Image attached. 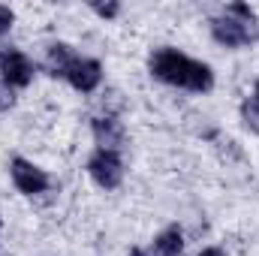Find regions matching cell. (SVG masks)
Instances as JSON below:
<instances>
[{"label": "cell", "instance_id": "cell-1", "mask_svg": "<svg viewBox=\"0 0 259 256\" xmlns=\"http://www.w3.org/2000/svg\"><path fill=\"white\" fill-rule=\"evenodd\" d=\"M148 69L154 78L166 81V84H175V88H187V91H196V94H205L214 88V72L211 66L202 64V61H193L187 55H181L178 49H157L148 61Z\"/></svg>", "mask_w": 259, "mask_h": 256}, {"label": "cell", "instance_id": "cell-13", "mask_svg": "<svg viewBox=\"0 0 259 256\" xmlns=\"http://www.w3.org/2000/svg\"><path fill=\"white\" fill-rule=\"evenodd\" d=\"M12 21H15V12H12L9 6H0V36H3V33H9Z\"/></svg>", "mask_w": 259, "mask_h": 256}, {"label": "cell", "instance_id": "cell-12", "mask_svg": "<svg viewBox=\"0 0 259 256\" xmlns=\"http://www.w3.org/2000/svg\"><path fill=\"white\" fill-rule=\"evenodd\" d=\"M91 9H94L97 15H103V18H115V15L121 12L118 3H91Z\"/></svg>", "mask_w": 259, "mask_h": 256}, {"label": "cell", "instance_id": "cell-6", "mask_svg": "<svg viewBox=\"0 0 259 256\" xmlns=\"http://www.w3.org/2000/svg\"><path fill=\"white\" fill-rule=\"evenodd\" d=\"M91 133H94V142L100 145V151H112V154H121L124 145H127V130L118 118H103L97 115L91 121Z\"/></svg>", "mask_w": 259, "mask_h": 256}, {"label": "cell", "instance_id": "cell-14", "mask_svg": "<svg viewBox=\"0 0 259 256\" xmlns=\"http://www.w3.org/2000/svg\"><path fill=\"white\" fill-rule=\"evenodd\" d=\"M199 256H226V250H220V247H202Z\"/></svg>", "mask_w": 259, "mask_h": 256}, {"label": "cell", "instance_id": "cell-17", "mask_svg": "<svg viewBox=\"0 0 259 256\" xmlns=\"http://www.w3.org/2000/svg\"><path fill=\"white\" fill-rule=\"evenodd\" d=\"M0 256H6V253H3V250H0Z\"/></svg>", "mask_w": 259, "mask_h": 256}, {"label": "cell", "instance_id": "cell-11", "mask_svg": "<svg viewBox=\"0 0 259 256\" xmlns=\"http://www.w3.org/2000/svg\"><path fill=\"white\" fill-rule=\"evenodd\" d=\"M12 106H15V94H12V88H9L6 81H0V115L9 112Z\"/></svg>", "mask_w": 259, "mask_h": 256}, {"label": "cell", "instance_id": "cell-10", "mask_svg": "<svg viewBox=\"0 0 259 256\" xmlns=\"http://www.w3.org/2000/svg\"><path fill=\"white\" fill-rule=\"evenodd\" d=\"M241 121H244V127L250 130V133H259V103L253 97H247L241 103Z\"/></svg>", "mask_w": 259, "mask_h": 256}, {"label": "cell", "instance_id": "cell-5", "mask_svg": "<svg viewBox=\"0 0 259 256\" xmlns=\"http://www.w3.org/2000/svg\"><path fill=\"white\" fill-rule=\"evenodd\" d=\"M33 78V64L24 52L18 49H3L0 52V81L9 88H27Z\"/></svg>", "mask_w": 259, "mask_h": 256}, {"label": "cell", "instance_id": "cell-8", "mask_svg": "<svg viewBox=\"0 0 259 256\" xmlns=\"http://www.w3.org/2000/svg\"><path fill=\"white\" fill-rule=\"evenodd\" d=\"M72 64H75V55H72V46H66V42H52L46 52V61H42L46 72L52 78H66Z\"/></svg>", "mask_w": 259, "mask_h": 256}, {"label": "cell", "instance_id": "cell-9", "mask_svg": "<svg viewBox=\"0 0 259 256\" xmlns=\"http://www.w3.org/2000/svg\"><path fill=\"white\" fill-rule=\"evenodd\" d=\"M154 253L157 256H181L184 253V232H181L178 226L163 229V232L154 238Z\"/></svg>", "mask_w": 259, "mask_h": 256}, {"label": "cell", "instance_id": "cell-15", "mask_svg": "<svg viewBox=\"0 0 259 256\" xmlns=\"http://www.w3.org/2000/svg\"><path fill=\"white\" fill-rule=\"evenodd\" d=\"M127 256H154V253H148V250H142V247H136V250H130Z\"/></svg>", "mask_w": 259, "mask_h": 256}, {"label": "cell", "instance_id": "cell-3", "mask_svg": "<svg viewBox=\"0 0 259 256\" xmlns=\"http://www.w3.org/2000/svg\"><path fill=\"white\" fill-rule=\"evenodd\" d=\"M88 172H91V178L103 190H115L124 181V160H121V154H112V151H100L97 148L91 154V160H88Z\"/></svg>", "mask_w": 259, "mask_h": 256}, {"label": "cell", "instance_id": "cell-4", "mask_svg": "<svg viewBox=\"0 0 259 256\" xmlns=\"http://www.w3.org/2000/svg\"><path fill=\"white\" fill-rule=\"evenodd\" d=\"M9 172H12V184L24 196H39V193L49 190V175L46 169H39L36 163L24 160V157H15L9 163Z\"/></svg>", "mask_w": 259, "mask_h": 256}, {"label": "cell", "instance_id": "cell-16", "mask_svg": "<svg viewBox=\"0 0 259 256\" xmlns=\"http://www.w3.org/2000/svg\"><path fill=\"white\" fill-rule=\"evenodd\" d=\"M253 100L259 103V81H256V88H253Z\"/></svg>", "mask_w": 259, "mask_h": 256}, {"label": "cell", "instance_id": "cell-2", "mask_svg": "<svg viewBox=\"0 0 259 256\" xmlns=\"http://www.w3.org/2000/svg\"><path fill=\"white\" fill-rule=\"evenodd\" d=\"M211 36L226 46V49H238V46H247L259 36V24L256 15L247 3H232L226 6L223 15L211 18Z\"/></svg>", "mask_w": 259, "mask_h": 256}, {"label": "cell", "instance_id": "cell-7", "mask_svg": "<svg viewBox=\"0 0 259 256\" xmlns=\"http://www.w3.org/2000/svg\"><path fill=\"white\" fill-rule=\"evenodd\" d=\"M66 81L81 94H94L100 88V81H103V66L94 58H75V64L66 72Z\"/></svg>", "mask_w": 259, "mask_h": 256}]
</instances>
